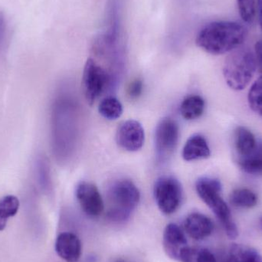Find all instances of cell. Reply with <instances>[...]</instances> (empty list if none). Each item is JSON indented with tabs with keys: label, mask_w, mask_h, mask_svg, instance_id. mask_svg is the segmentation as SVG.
<instances>
[{
	"label": "cell",
	"mask_w": 262,
	"mask_h": 262,
	"mask_svg": "<svg viewBox=\"0 0 262 262\" xmlns=\"http://www.w3.org/2000/svg\"><path fill=\"white\" fill-rule=\"evenodd\" d=\"M248 101L250 108L262 118V75L251 87Z\"/></svg>",
	"instance_id": "cell-23"
},
{
	"label": "cell",
	"mask_w": 262,
	"mask_h": 262,
	"mask_svg": "<svg viewBox=\"0 0 262 262\" xmlns=\"http://www.w3.org/2000/svg\"><path fill=\"white\" fill-rule=\"evenodd\" d=\"M182 155L186 161H194L209 158L211 152L207 140L200 134L192 136L186 141Z\"/></svg>",
	"instance_id": "cell-14"
},
{
	"label": "cell",
	"mask_w": 262,
	"mask_h": 262,
	"mask_svg": "<svg viewBox=\"0 0 262 262\" xmlns=\"http://www.w3.org/2000/svg\"><path fill=\"white\" fill-rule=\"evenodd\" d=\"M238 12L243 21L247 23L253 21L256 13L255 0H236Z\"/></svg>",
	"instance_id": "cell-24"
},
{
	"label": "cell",
	"mask_w": 262,
	"mask_h": 262,
	"mask_svg": "<svg viewBox=\"0 0 262 262\" xmlns=\"http://www.w3.org/2000/svg\"><path fill=\"white\" fill-rule=\"evenodd\" d=\"M140 200V191L132 181L123 179L113 182L107 191V217L112 221H125Z\"/></svg>",
	"instance_id": "cell-4"
},
{
	"label": "cell",
	"mask_w": 262,
	"mask_h": 262,
	"mask_svg": "<svg viewBox=\"0 0 262 262\" xmlns=\"http://www.w3.org/2000/svg\"><path fill=\"white\" fill-rule=\"evenodd\" d=\"M205 110V101L200 95H190L186 97L181 105L180 113L184 119L192 121L200 118Z\"/></svg>",
	"instance_id": "cell-17"
},
{
	"label": "cell",
	"mask_w": 262,
	"mask_h": 262,
	"mask_svg": "<svg viewBox=\"0 0 262 262\" xmlns=\"http://www.w3.org/2000/svg\"><path fill=\"white\" fill-rule=\"evenodd\" d=\"M238 165L247 173L262 176V143H258L249 155L239 157Z\"/></svg>",
	"instance_id": "cell-18"
},
{
	"label": "cell",
	"mask_w": 262,
	"mask_h": 262,
	"mask_svg": "<svg viewBox=\"0 0 262 262\" xmlns=\"http://www.w3.org/2000/svg\"><path fill=\"white\" fill-rule=\"evenodd\" d=\"M81 243L72 232H62L57 237L55 251L58 256L66 262H77L81 255Z\"/></svg>",
	"instance_id": "cell-12"
},
{
	"label": "cell",
	"mask_w": 262,
	"mask_h": 262,
	"mask_svg": "<svg viewBox=\"0 0 262 262\" xmlns=\"http://www.w3.org/2000/svg\"><path fill=\"white\" fill-rule=\"evenodd\" d=\"M113 85L112 77L107 69L93 58H89L84 66L82 78L83 92L88 102L92 105Z\"/></svg>",
	"instance_id": "cell-6"
},
{
	"label": "cell",
	"mask_w": 262,
	"mask_h": 262,
	"mask_svg": "<svg viewBox=\"0 0 262 262\" xmlns=\"http://www.w3.org/2000/svg\"><path fill=\"white\" fill-rule=\"evenodd\" d=\"M180 129L175 120L162 119L155 131V149L157 159L164 161L172 155L178 143Z\"/></svg>",
	"instance_id": "cell-8"
},
{
	"label": "cell",
	"mask_w": 262,
	"mask_h": 262,
	"mask_svg": "<svg viewBox=\"0 0 262 262\" xmlns=\"http://www.w3.org/2000/svg\"><path fill=\"white\" fill-rule=\"evenodd\" d=\"M145 133L143 126L138 121L129 120L118 127L116 141L118 146L130 152L141 149L144 144Z\"/></svg>",
	"instance_id": "cell-10"
},
{
	"label": "cell",
	"mask_w": 262,
	"mask_h": 262,
	"mask_svg": "<svg viewBox=\"0 0 262 262\" xmlns=\"http://www.w3.org/2000/svg\"><path fill=\"white\" fill-rule=\"evenodd\" d=\"M261 228H262V218H261Z\"/></svg>",
	"instance_id": "cell-31"
},
{
	"label": "cell",
	"mask_w": 262,
	"mask_h": 262,
	"mask_svg": "<svg viewBox=\"0 0 262 262\" xmlns=\"http://www.w3.org/2000/svg\"><path fill=\"white\" fill-rule=\"evenodd\" d=\"M256 12L258 13V21L262 30V0H257Z\"/></svg>",
	"instance_id": "cell-30"
},
{
	"label": "cell",
	"mask_w": 262,
	"mask_h": 262,
	"mask_svg": "<svg viewBox=\"0 0 262 262\" xmlns=\"http://www.w3.org/2000/svg\"><path fill=\"white\" fill-rule=\"evenodd\" d=\"M195 189L200 199L220 220L227 236L231 239L237 238L238 230L232 220L230 209L222 197V184L220 180L211 177H202L197 180Z\"/></svg>",
	"instance_id": "cell-3"
},
{
	"label": "cell",
	"mask_w": 262,
	"mask_h": 262,
	"mask_svg": "<svg viewBox=\"0 0 262 262\" xmlns=\"http://www.w3.org/2000/svg\"><path fill=\"white\" fill-rule=\"evenodd\" d=\"M78 108L66 94L55 98L52 111V144L58 161L64 163L72 156L77 143Z\"/></svg>",
	"instance_id": "cell-1"
},
{
	"label": "cell",
	"mask_w": 262,
	"mask_h": 262,
	"mask_svg": "<svg viewBox=\"0 0 262 262\" xmlns=\"http://www.w3.org/2000/svg\"><path fill=\"white\" fill-rule=\"evenodd\" d=\"M19 206V200L15 195H6L0 200V231L6 229L8 220L16 215Z\"/></svg>",
	"instance_id": "cell-21"
},
{
	"label": "cell",
	"mask_w": 262,
	"mask_h": 262,
	"mask_svg": "<svg viewBox=\"0 0 262 262\" xmlns=\"http://www.w3.org/2000/svg\"><path fill=\"white\" fill-rule=\"evenodd\" d=\"M6 37V20L3 12H0V50L4 47Z\"/></svg>",
	"instance_id": "cell-28"
},
{
	"label": "cell",
	"mask_w": 262,
	"mask_h": 262,
	"mask_svg": "<svg viewBox=\"0 0 262 262\" xmlns=\"http://www.w3.org/2000/svg\"><path fill=\"white\" fill-rule=\"evenodd\" d=\"M257 68L255 54L248 49L235 51L227 57L223 66L226 84L232 90H243L252 81Z\"/></svg>",
	"instance_id": "cell-5"
},
{
	"label": "cell",
	"mask_w": 262,
	"mask_h": 262,
	"mask_svg": "<svg viewBox=\"0 0 262 262\" xmlns=\"http://www.w3.org/2000/svg\"><path fill=\"white\" fill-rule=\"evenodd\" d=\"M255 55L257 64L262 75V39L257 41L255 45Z\"/></svg>",
	"instance_id": "cell-29"
},
{
	"label": "cell",
	"mask_w": 262,
	"mask_h": 262,
	"mask_svg": "<svg viewBox=\"0 0 262 262\" xmlns=\"http://www.w3.org/2000/svg\"><path fill=\"white\" fill-rule=\"evenodd\" d=\"M197 262H217L215 255L206 249H200L197 251Z\"/></svg>",
	"instance_id": "cell-26"
},
{
	"label": "cell",
	"mask_w": 262,
	"mask_h": 262,
	"mask_svg": "<svg viewBox=\"0 0 262 262\" xmlns=\"http://www.w3.org/2000/svg\"><path fill=\"white\" fill-rule=\"evenodd\" d=\"M223 262H262V255L253 248L233 244L228 249Z\"/></svg>",
	"instance_id": "cell-15"
},
{
	"label": "cell",
	"mask_w": 262,
	"mask_h": 262,
	"mask_svg": "<svg viewBox=\"0 0 262 262\" xmlns=\"http://www.w3.org/2000/svg\"><path fill=\"white\" fill-rule=\"evenodd\" d=\"M258 141L254 134L244 127H237L235 132V149L239 157H246L256 147Z\"/></svg>",
	"instance_id": "cell-16"
},
{
	"label": "cell",
	"mask_w": 262,
	"mask_h": 262,
	"mask_svg": "<svg viewBox=\"0 0 262 262\" xmlns=\"http://www.w3.org/2000/svg\"><path fill=\"white\" fill-rule=\"evenodd\" d=\"M98 112L105 119L115 121L122 115V104L115 97H107L100 103Z\"/></svg>",
	"instance_id": "cell-22"
},
{
	"label": "cell",
	"mask_w": 262,
	"mask_h": 262,
	"mask_svg": "<svg viewBox=\"0 0 262 262\" xmlns=\"http://www.w3.org/2000/svg\"><path fill=\"white\" fill-rule=\"evenodd\" d=\"M229 203L232 206L240 209H251L258 203L256 194L249 189H237L229 195Z\"/></svg>",
	"instance_id": "cell-20"
},
{
	"label": "cell",
	"mask_w": 262,
	"mask_h": 262,
	"mask_svg": "<svg viewBox=\"0 0 262 262\" xmlns=\"http://www.w3.org/2000/svg\"><path fill=\"white\" fill-rule=\"evenodd\" d=\"M163 244L166 255L173 260H180L182 253L188 247L186 235L174 223H170L165 228Z\"/></svg>",
	"instance_id": "cell-11"
},
{
	"label": "cell",
	"mask_w": 262,
	"mask_h": 262,
	"mask_svg": "<svg viewBox=\"0 0 262 262\" xmlns=\"http://www.w3.org/2000/svg\"><path fill=\"white\" fill-rule=\"evenodd\" d=\"M197 251L198 249H192L188 246L182 253L180 261L182 262H197Z\"/></svg>",
	"instance_id": "cell-27"
},
{
	"label": "cell",
	"mask_w": 262,
	"mask_h": 262,
	"mask_svg": "<svg viewBox=\"0 0 262 262\" xmlns=\"http://www.w3.org/2000/svg\"><path fill=\"white\" fill-rule=\"evenodd\" d=\"M154 192L157 206L165 215H171L177 212L183 201L181 183L172 176L158 179L154 186Z\"/></svg>",
	"instance_id": "cell-7"
},
{
	"label": "cell",
	"mask_w": 262,
	"mask_h": 262,
	"mask_svg": "<svg viewBox=\"0 0 262 262\" xmlns=\"http://www.w3.org/2000/svg\"><path fill=\"white\" fill-rule=\"evenodd\" d=\"M35 175L40 189L45 193H50L52 189L50 166L47 159L40 156L35 162Z\"/></svg>",
	"instance_id": "cell-19"
},
{
	"label": "cell",
	"mask_w": 262,
	"mask_h": 262,
	"mask_svg": "<svg viewBox=\"0 0 262 262\" xmlns=\"http://www.w3.org/2000/svg\"><path fill=\"white\" fill-rule=\"evenodd\" d=\"M77 200L83 212L90 217H98L104 209V203L98 187L89 182H81L77 186Z\"/></svg>",
	"instance_id": "cell-9"
},
{
	"label": "cell",
	"mask_w": 262,
	"mask_h": 262,
	"mask_svg": "<svg viewBox=\"0 0 262 262\" xmlns=\"http://www.w3.org/2000/svg\"><path fill=\"white\" fill-rule=\"evenodd\" d=\"M184 229L191 238L201 241L212 233L214 224L206 215L194 212L188 215L185 220Z\"/></svg>",
	"instance_id": "cell-13"
},
{
	"label": "cell",
	"mask_w": 262,
	"mask_h": 262,
	"mask_svg": "<svg viewBox=\"0 0 262 262\" xmlns=\"http://www.w3.org/2000/svg\"><path fill=\"white\" fill-rule=\"evenodd\" d=\"M246 34L244 26L235 21H212L199 32L195 43L211 55H223L243 45Z\"/></svg>",
	"instance_id": "cell-2"
},
{
	"label": "cell",
	"mask_w": 262,
	"mask_h": 262,
	"mask_svg": "<svg viewBox=\"0 0 262 262\" xmlns=\"http://www.w3.org/2000/svg\"><path fill=\"white\" fill-rule=\"evenodd\" d=\"M143 81L139 78L133 80L129 84L127 89V96L130 99H137L141 95L143 92Z\"/></svg>",
	"instance_id": "cell-25"
}]
</instances>
